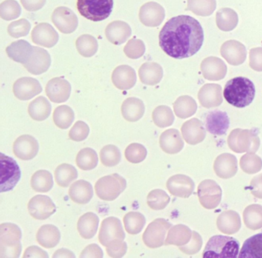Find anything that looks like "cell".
I'll return each instance as SVG.
<instances>
[{"label":"cell","mask_w":262,"mask_h":258,"mask_svg":"<svg viewBox=\"0 0 262 258\" xmlns=\"http://www.w3.org/2000/svg\"><path fill=\"white\" fill-rule=\"evenodd\" d=\"M203 42L204 31L200 23L185 15L170 19L159 33V46L174 59L194 56L202 48Z\"/></svg>","instance_id":"cell-1"},{"label":"cell","mask_w":262,"mask_h":258,"mask_svg":"<svg viewBox=\"0 0 262 258\" xmlns=\"http://www.w3.org/2000/svg\"><path fill=\"white\" fill-rule=\"evenodd\" d=\"M223 94L228 104L237 108H244L254 101L255 87L248 78L238 76L227 82Z\"/></svg>","instance_id":"cell-2"},{"label":"cell","mask_w":262,"mask_h":258,"mask_svg":"<svg viewBox=\"0 0 262 258\" xmlns=\"http://www.w3.org/2000/svg\"><path fill=\"white\" fill-rule=\"evenodd\" d=\"M22 231L16 224L4 223L0 225V257H19L22 251Z\"/></svg>","instance_id":"cell-3"},{"label":"cell","mask_w":262,"mask_h":258,"mask_svg":"<svg viewBox=\"0 0 262 258\" xmlns=\"http://www.w3.org/2000/svg\"><path fill=\"white\" fill-rule=\"evenodd\" d=\"M238 241L235 238L223 235L211 236L205 246L203 257L236 258L239 253Z\"/></svg>","instance_id":"cell-4"},{"label":"cell","mask_w":262,"mask_h":258,"mask_svg":"<svg viewBox=\"0 0 262 258\" xmlns=\"http://www.w3.org/2000/svg\"><path fill=\"white\" fill-rule=\"evenodd\" d=\"M113 0H77L78 11L93 22L107 19L113 12Z\"/></svg>","instance_id":"cell-5"},{"label":"cell","mask_w":262,"mask_h":258,"mask_svg":"<svg viewBox=\"0 0 262 258\" xmlns=\"http://www.w3.org/2000/svg\"><path fill=\"white\" fill-rule=\"evenodd\" d=\"M126 186L125 178L117 173H113L99 179L95 185V191L102 201H113L123 193Z\"/></svg>","instance_id":"cell-6"},{"label":"cell","mask_w":262,"mask_h":258,"mask_svg":"<svg viewBox=\"0 0 262 258\" xmlns=\"http://www.w3.org/2000/svg\"><path fill=\"white\" fill-rule=\"evenodd\" d=\"M228 144L235 153H256L260 147V140L252 130L235 129L228 136Z\"/></svg>","instance_id":"cell-7"},{"label":"cell","mask_w":262,"mask_h":258,"mask_svg":"<svg viewBox=\"0 0 262 258\" xmlns=\"http://www.w3.org/2000/svg\"><path fill=\"white\" fill-rule=\"evenodd\" d=\"M0 192L10 191L16 187L21 177V171L16 161L10 156L0 153Z\"/></svg>","instance_id":"cell-8"},{"label":"cell","mask_w":262,"mask_h":258,"mask_svg":"<svg viewBox=\"0 0 262 258\" xmlns=\"http://www.w3.org/2000/svg\"><path fill=\"white\" fill-rule=\"evenodd\" d=\"M172 227L166 220L157 218L150 223L144 232L142 240L144 244L149 248H159L165 244L167 232Z\"/></svg>","instance_id":"cell-9"},{"label":"cell","mask_w":262,"mask_h":258,"mask_svg":"<svg viewBox=\"0 0 262 258\" xmlns=\"http://www.w3.org/2000/svg\"><path fill=\"white\" fill-rule=\"evenodd\" d=\"M199 202L204 208H216L222 201V190L220 186L212 180H205L198 187Z\"/></svg>","instance_id":"cell-10"},{"label":"cell","mask_w":262,"mask_h":258,"mask_svg":"<svg viewBox=\"0 0 262 258\" xmlns=\"http://www.w3.org/2000/svg\"><path fill=\"white\" fill-rule=\"evenodd\" d=\"M125 238V231L120 220L110 216L102 221L99 233V241L102 245L107 247L112 242L124 241Z\"/></svg>","instance_id":"cell-11"},{"label":"cell","mask_w":262,"mask_h":258,"mask_svg":"<svg viewBox=\"0 0 262 258\" xmlns=\"http://www.w3.org/2000/svg\"><path fill=\"white\" fill-rule=\"evenodd\" d=\"M52 21L56 28L65 34L76 31L79 25V19L76 13L65 7H59L53 11Z\"/></svg>","instance_id":"cell-12"},{"label":"cell","mask_w":262,"mask_h":258,"mask_svg":"<svg viewBox=\"0 0 262 258\" xmlns=\"http://www.w3.org/2000/svg\"><path fill=\"white\" fill-rule=\"evenodd\" d=\"M28 210L33 218L43 221L56 213V207L50 196L37 195L29 201Z\"/></svg>","instance_id":"cell-13"},{"label":"cell","mask_w":262,"mask_h":258,"mask_svg":"<svg viewBox=\"0 0 262 258\" xmlns=\"http://www.w3.org/2000/svg\"><path fill=\"white\" fill-rule=\"evenodd\" d=\"M39 143L30 135L19 136L13 144V153L22 161H30L39 153Z\"/></svg>","instance_id":"cell-14"},{"label":"cell","mask_w":262,"mask_h":258,"mask_svg":"<svg viewBox=\"0 0 262 258\" xmlns=\"http://www.w3.org/2000/svg\"><path fill=\"white\" fill-rule=\"evenodd\" d=\"M72 87L67 80L56 77L49 81L46 87V93L52 102L62 104L70 99Z\"/></svg>","instance_id":"cell-15"},{"label":"cell","mask_w":262,"mask_h":258,"mask_svg":"<svg viewBox=\"0 0 262 258\" xmlns=\"http://www.w3.org/2000/svg\"><path fill=\"white\" fill-rule=\"evenodd\" d=\"M13 93L19 101H30L39 93L42 88L39 81L34 78L22 77L13 84Z\"/></svg>","instance_id":"cell-16"},{"label":"cell","mask_w":262,"mask_h":258,"mask_svg":"<svg viewBox=\"0 0 262 258\" xmlns=\"http://www.w3.org/2000/svg\"><path fill=\"white\" fill-rule=\"evenodd\" d=\"M167 189L174 196L188 198L192 194L194 183L191 177L184 174H176L167 181Z\"/></svg>","instance_id":"cell-17"},{"label":"cell","mask_w":262,"mask_h":258,"mask_svg":"<svg viewBox=\"0 0 262 258\" xmlns=\"http://www.w3.org/2000/svg\"><path fill=\"white\" fill-rule=\"evenodd\" d=\"M59 34L50 24L42 23L38 24L32 31V41L41 47L52 48L59 41Z\"/></svg>","instance_id":"cell-18"},{"label":"cell","mask_w":262,"mask_h":258,"mask_svg":"<svg viewBox=\"0 0 262 258\" xmlns=\"http://www.w3.org/2000/svg\"><path fill=\"white\" fill-rule=\"evenodd\" d=\"M51 66V56L50 53L40 47H33L32 56L24 67L31 74L40 75L46 73Z\"/></svg>","instance_id":"cell-19"},{"label":"cell","mask_w":262,"mask_h":258,"mask_svg":"<svg viewBox=\"0 0 262 258\" xmlns=\"http://www.w3.org/2000/svg\"><path fill=\"white\" fill-rule=\"evenodd\" d=\"M230 126V120L226 112L214 110L209 112L205 118V127L210 133L216 136L226 134Z\"/></svg>","instance_id":"cell-20"},{"label":"cell","mask_w":262,"mask_h":258,"mask_svg":"<svg viewBox=\"0 0 262 258\" xmlns=\"http://www.w3.org/2000/svg\"><path fill=\"white\" fill-rule=\"evenodd\" d=\"M164 17V9L156 3H147L139 10V19L146 27H158L162 24Z\"/></svg>","instance_id":"cell-21"},{"label":"cell","mask_w":262,"mask_h":258,"mask_svg":"<svg viewBox=\"0 0 262 258\" xmlns=\"http://www.w3.org/2000/svg\"><path fill=\"white\" fill-rule=\"evenodd\" d=\"M137 76L134 69L128 65L116 67L112 75V81L116 88L121 90H128L136 85Z\"/></svg>","instance_id":"cell-22"},{"label":"cell","mask_w":262,"mask_h":258,"mask_svg":"<svg viewBox=\"0 0 262 258\" xmlns=\"http://www.w3.org/2000/svg\"><path fill=\"white\" fill-rule=\"evenodd\" d=\"M213 168L219 177L229 179L237 173V158L231 153H222L216 158Z\"/></svg>","instance_id":"cell-23"},{"label":"cell","mask_w":262,"mask_h":258,"mask_svg":"<svg viewBox=\"0 0 262 258\" xmlns=\"http://www.w3.org/2000/svg\"><path fill=\"white\" fill-rule=\"evenodd\" d=\"M131 35V27L123 21H113L105 29L107 39L114 45H122L128 41Z\"/></svg>","instance_id":"cell-24"},{"label":"cell","mask_w":262,"mask_h":258,"mask_svg":"<svg viewBox=\"0 0 262 258\" xmlns=\"http://www.w3.org/2000/svg\"><path fill=\"white\" fill-rule=\"evenodd\" d=\"M159 144L162 150L168 154H176L184 147V141L179 130L170 129L161 134Z\"/></svg>","instance_id":"cell-25"},{"label":"cell","mask_w":262,"mask_h":258,"mask_svg":"<svg viewBox=\"0 0 262 258\" xmlns=\"http://www.w3.org/2000/svg\"><path fill=\"white\" fill-rule=\"evenodd\" d=\"M182 133L185 141L191 145L202 143L206 136L202 121L198 119H191L185 122L182 127Z\"/></svg>","instance_id":"cell-26"},{"label":"cell","mask_w":262,"mask_h":258,"mask_svg":"<svg viewBox=\"0 0 262 258\" xmlns=\"http://www.w3.org/2000/svg\"><path fill=\"white\" fill-rule=\"evenodd\" d=\"M242 227L240 216L234 210L222 212L217 218V227L225 234H234Z\"/></svg>","instance_id":"cell-27"},{"label":"cell","mask_w":262,"mask_h":258,"mask_svg":"<svg viewBox=\"0 0 262 258\" xmlns=\"http://www.w3.org/2000/svg\"><path fill=\"white\" fill-rule=\"evenodd\" d=\"M69 195L76 204H88L93 197V186L88 181L79 180L70 186Z\"/></svg>","instance_id":"cell-28"},{"label":"cell","mask_w":262,"mask_h":258,"mask_svg":"<svg viewBox=\"0 0 262 258\" xmlns=\"http://www.w3.org/2000/svg\"><path fill=\"white\" fill-rule=\"evenodd\" d=\"M199 100L202 107H217L222 103V87L217 84H206L199 91Z\"/></svg>","instance_id":"cell-29"},{"label":"cell","mask_w":262,"mask_h":258,"mask_svg":"<svg viewBox=\"0 0 262 258\" xmlns=\"http://www.w3.org/2000/svg\"><path fill=\"white\" fill-rule=\"evenodd\" d=\"M6 51L10 59L24 65L28 62L33 54V47L27 41L20 39L10 44L7 47Z\"/></svg>","instance_id":"cell-30"},{"label":"cell","mask_w":262,"mask_h":258,"mask_svg":"<svg viewBox=\"0 0 262 258\" xmlns=\"http://www.w3.org/2000/svg\"><path fill=\"white\" fill-rule=\"evenodd\" d=\"M145 110L143 101L136 97H129L125 100L121 108L124 119L128 122L139 121L143 116Z\"/></svg>","instance_id":"cell-31"},{"label":"cell","mask_w":262,"mask_h":258,"mask_svg":"<svg viewBox=\"0 0 262 258\" xmlns=\"http://www.w3.org/2000/svg\"><path fill=\"white\" fill-rule=\"evenodd\" d=\"M60 240V231L53 224L42 226L36 234V241L45 248H53L59 244Z\"/></svg>","instance_id":"cell-32"},{"label":"cell","mask_w":262,"mask_h":258,"mask_svg":"<svg viewBox=\"0 0 262 258\" xmlns=\"http://www.w3.org/2000/svg\"><path fill=\"white\" fill-rule=\"evenodd\" d=\"M139 76L142 84L154 86L162 81L163 70L162 67L156 63H145L139 68Z\"/></svg>","instance_id":"cell-33"},{"label":"cell","mask_w":262,"mask_h":258,"mask_svg":"<svg viewBox=\"0 0 262 258\" xmlns=\"http://www.w3.org/2000/svg\"><path fill=\"white\" fill-rule=\"evenodd\" d=\"M99 224V216L93 212H88L78 221V231L84 239H92L97 233Z\"/></svg>","instance_id":"cell-34"},{"label":"cell","mask_w":262,"mask_h":258,"mask_svg":"<svg viewBox=\"0 0 262 258\" xmlns=\"http://www.w3.org/2000/svg\"><path fill=\"white\" fill-rule=\"evenodd\" d=\"M192 236L191 229L183 224L173 226L168 230L165 245H176L178 247L185 245L189 242Z\"/></svg>","instance_id":"cell-35"},{"label":"cell","mask_w":262,"mask_h":258,"mask_svg":"<svg viewBox=\"0 0 262 258\" xmlns=\"http://www.w3.org/2000/svg\"><path fill=\"white\" fill-rule=\"evenodd\" d=\"M51 110L52 106L50 101L44 96H39L32 101L28 107L30 117L36 121L47 120L50 116Z\"/></svg>","instance_id":"cell-36"},{"label":"cell","mask_w":262,"mask_h":258,"mask_svg":"<svg viewBox=\"0 0 262 258\" xmlns=\"http://www.w3.org/2000/svg\"><path fill=\"white\" fill-rule=\"evenodd\" d=\"M239 258H262V233L247 239L238 255Z\"/></svg>","instance_id":"cell-37"},{"label":"cell","mask_w":262,"mask_h":258,"mask_svg":"<svg viewBox=\"0 0 262 258\" xmlns=\"http://www.w3.org/2000/svg\"><path fill=\"white\" fill-rule=\"evenodd\" d=\"M243 220L245 226L250 230L262 228V206L259 204L248 206L244 210Z\"/></svg>","instance_id":"cell-38"},{"label":"cell","mask_w":262,"mask_h":258,"mask_svg":"<svg viewBox=\"0 0 262 258\" xmlns=\"http://www.w3.org/2000/svg\"><path fill=\"white\" fill-rule=\"evenodd\" d=\"M53 187V175L48 170H38L32 176L31 187L34 191L47 193L50 191Z\"/></svg>","instance_id":"cell-39"},{"label":"cell","mask_w":262,"mask_h":258,"mask_svg":"<svg viewBox=\"0 0 262 258\" xmlns=\"http://www.w3.org/2000/svg\"><path fill=\"white\" fill-rule=\"evenodd\" d=\"M77 177V170L71 164H60L55 170V179L59 187H68Z\"/></svg>","instance_id":"cell-40"},{"label":"cell","mask_w":262,"mask_h":258,"mask_svg":"<svg viewBox=\"0 0 262 258\" xmlns=\"http://www.w3.org/2000/svg\"><path fill=\"white\" fill-rule=\"evenodd\" d=\"M197 104L194 99L188 96H180L174 103L176 115L182 119L190 117L196 113Z\"/></svg>","instance_id":"cell-41"},{"label":"cell","mask_w":262,"mask_h":258,"mask_svg":"<svg viewBox=\"0 0 262 258\" xmlns=\"http://www.w3.org/2000/svg\"><path fill=\"white\" fill-rule=\"evenodd\" d=\"M76 46L79 54L87 58L94 56L99 49L97 39L94 36L88 34L79 36L76 39Z\"/></svg>","instance_id":"cell-42"},{"label":"cell","mask_w":262,"mask_h":258,"mask_svg":"<svg viewBox=\"0 0 262 258\" xmlns=\"http://www.w3.org/2000/svg\"><path fill=\"white\" fill-rule=\"evenodd\" d=\"M124 226L127 233L136 235L142 231L145 227L146 220L145 216L139 212L131 211L124 216Z\"/></svg>","instance_id":"cell-43"},{"label":"cell","mask_w":262,"mask_h":258,"mask_svg":"<svg viewBox=\"0 0 262 258\" xmlns=\"http://www.w3.org/2000/svg\"><path fill=\"white\" fill-rule=\"evenodd\" d=\"M74 119V111L68 106H59L53 112V121L56 127L62 130L68 129L73 124Z\"/></svg>","instance_id":"cell-44"},{"label":"cell","mask_w":262,"mask_h":258,"mask_svg":"<svg viewBox=\"0 0 262 258\" xmlns=\"http://www.w3.org/2000/svg\"><path fill=\"white\" fill-rule=\"evenodd\" d=\"M76 162L81 170H92L97 167L99 157L93 149L86 147L78 153Z\"/></svg>","instance_id":"cell-45"},{"label":"cell","mask_w":262,"mask_h":258,"mask_svg":"<svg viewBox=\"0 0 262 258\" xmlns=\"http://www.w3.org/2000/svg\"><path fill=\"white\" fill-rule=\"evenodd\" d=\"M152 120L157 127L165 128L172 125L174 117L170 107L159 106L152 112Z\"/></svg>","instance_id":"cell-46"},{"label":"cell","mask_w":262,"mask_h":258,"mask_svg":"<svg viewBox=\"0 0 262 258\" xmlns=\"http://www.w3.org/2000/svg\"><path fill=\"white\" fill-rule=\"evenodd\" d=\"M240 167L245 173L254 174L262 169V160L254 153H247L240 159Z\"/></svg>","instance_id":"cell-47"},{"label":"cell","mask_w":262,"mask_h":258,"mask_svg":"<svg viewBox=\"0 0 262 258\" xmlns=\"http://www.w3.org/2000/svg\"><path fill=\"white\" fill-rule=\"evenodd\" d=\"M169 202V196L167 194L166 192L160 189L151 190L147 197V204L151 210H163Z\"/></svg>","instance_id":"cell-48"},{"label":"cell","mask_w":262,"mask_h":258,"mask_svg":"<svg viewBox=\"0 0 262 258\" xmlns=\"http://www.w3.org/2000/svg\"><path fill=\"white\" fill-rule=\"evenodd\" d=\"M100 161L105 167H115L121 161V152L115 145H106L101 150Z\"/></svg>","instance_id":"cell-49"},{"label":"cell","mask_w":262,"mask_h":258,"mask_svg":"<svg viewBox=\"0 0 262 258\" xmlns=\"http://www.w3.org/2000/svg\"><path fill=\"white\" fill-rule=\"evenodd\" d=\"M22 13L21 7L16 0H5L0 4V16L4 21L17 19Z\"/></svg>","instance_id":"cell-50"},{"label":"cell","mask_w":262,"mask_h":258,"mask_svg":"<svg viewBox=\"0 0 262 258\" xmlns=\"http://www.w3.org/2000/svg\"><path fill=\"white\" fill-rule=\"evenodd\" d=\"M147 153L146 148L137 143L130 144L125 150V158L132 164H139L145 161Z\"/></svg>","instance_id":"cell-51"},{"label":"cell","mask_w":262,"mask_h":258,"mask_svg":"<svg viewBox=\"0 0 262 258\" xmlns=\"http://www.w3.org/2000/svg\"><path fill=\"white\" fill-rule=\"evenodd\" d=\"M145 52V45L143 41L139 39H129L124 47V53L127 57L136 59L142 57Z\"/></svg>","instance_id":"cell-52"},{"label":"cell","mask_w":262,"mask_h":258,"mask_svg":"<svg viewBox=\"0 0 262 258\" xmlns=\"http://www.w3.org/2000/svg\"><path fill=\"white\" fill-rule=\"evenodd\" d=\"M31 30V24L27 19H21L11 23L8 27V33L13 38L27 36Z\"/></svg>","instance_id":"cell-53"},{"label":"cell","mask_w":262,"mask_h":258,"mask_svg":"<svg viewBox=\"0 0 262 258\" xmlns=\"http://www.w3.org/2000/svg\"><path fill=\"white\" fill-rule=\"evenodd\" d=\"M90 134V127L83 121H77L74 124L70 133L69 137L75 142L85 141Z\"/></svg>","instance_id":"cell-54"},{"label":"cell","mask_w":262,"mask_h":258,"mask_svg":"<svg viewBox=\"0 0 262 258\" xmlns=\"http://www.w3.org/2000/svg\"><path fill=\"white\" fill-rule=\"evenodd\" d=\"M202 244H203V241H202V236L197 232L193 231L192 238L190 240L188 244L179 247V250H182L184 253H186V254H195L202 248Z\"/></svg>","instance_id":"cell-55"},{"label":"cell","mask_w":262,"mask_h":258,"mask_svg":"<svg viewBox=\"0 0 262 258\" xmlns=\"http://www.w3.org/2000/svg\"><path fill=\"white\" fill-rule=\"evenodd\" d=\"M127 244L124 241L112 242L106 247V252L111 257H122L127 252Z\"/></svg>","instance_id":"cell-56"},{"label":"cell","mask_w":262,"mask_h":258,"mask_svg":"<svg viewBox=\"0 0 262 258\" xmlns=\"http://www.w3.org/2000/svg\"><path fill=\"white\" fill-rule=\"evenodd\" d=\"M103 251L99 245L96 244L87 246L80 254V257H102Z\"/></svg>","instance_id":"cell-57"},{"label":"cell","mask_w":262,"mask_h":258,"mask_svg":"<svg viewBox=\"0 0 262 258\" xmlns=\"http://www.w3.org/2000/svg\"><path fill=\"white\" fill-rule=\"evenodd\" d=\"M249 189L253 196L262 199V173L252 178Z\"/></svg>","instance_id":"cell-58"},{"label":"cell","mask_w":262,"mask_h":258,"mask_svg":"<svg viewBox=\"0 0 262 258\" xmlns=\"http://www.w3.org/2000/svg\"><path fill=\"white\" fill-rule=\"evenodd\" d=\"M20 2L27 11L36 12L43 8L47 0H20Z\"/></svg>","instance_id":"cell-59"},{"label":"cell","mask_w":262,"mask_h":258,"mask_svg":"<svg viewBox=\"0 0 262 258\" xmlns=\"http://www.w3.org/2000/svg\"><path fill=\"white\" fill-rule=\"evenodd\" d=\"M24 257H49V255L47 251L40 247L31 246L25 250Z\"/></svg>","instance_id":"cell-60"},{"label":"cell","mask_w":262,"mask_h":258,"mask_svg":"<svg viewBox=\"0 0 262 258\" xmlns=\"http://www.w3.org/2000/svg\"><path fill=\"white\" fill-rule=\"evenodd\" d=\"M53 257H75V254L73 252L67 249H59L57 251L55 252Z\"/></svg>","instance_id":"cell-61"}]
</instances>
